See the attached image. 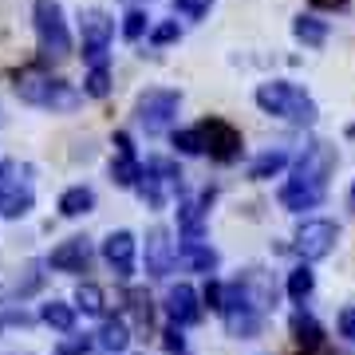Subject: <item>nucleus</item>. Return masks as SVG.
I'll return each instance as SVG.
<instances>
[{
	"mask_svg": "<svg viewBox=\"0 0 355 355\" xmlns=\"http://www.w3.org/2000/svg\"><path fill=\"white\" fill-rule=\"evenodd\" d=\"M162 347L170 355H190V347H186V336H182V328L178 324H170V328L162 331Z\"/></svg>",
	"mask_w": 355,
	"mask_h": 355,
	"instance_id": "33",
	"label": "nucleus"
},
{
	"mask_svg": "<svg viewBox=\"0 0 355 355\" xmlns=\"http://www.w3.org/2000/svg\"><path fill=\"white\" fill-rule=\"evenodd\" d=\"M174 261H178V249H174V241H170V229L154 225L150 233H146V277H154V280L170 277Z\"/></svg>",
	"mask_w": 355,
	"mask_h": 355,
	"instance_id": "10",
	"label": "nucleus"
},
{
	"mask_svg": "<svg viewBox=\"0 0 355 355\" xmlns=\"http://www.w3.org/2000/svg\"><path fill=\"white\" fill-rule=\"evenodd\" d=\"M99 343L103 347H107V352H123V347H127L130 343V331H127V324H123V320H103V328H99Z\"/></svg>",
	"mask_w": 355,
	"mask_h": 355,
	"instance_id": "24",
	"label": "nucleus"
},
{
	"mask_svg": "<svg viewBox=\"0 0 355 355\" xmlns=\"http://www.w3.org/2000/svg\"><path fill=\"white\" fill-rule=\"evenodd\" d=\"M12 91L16 99L28 103V107H44V111H76L79 107V91L67 83V79H55V76H44L36 67H28L12 79Z\"/></svg>",
	"mask_w": 355,
	"mask_h": 355,
	"instance_id": "1",
	"label": "nucleus"
},
{
	"mask_svg": "<svg viewBox=\"0 0 355 355\" xmlns=\"http://www.w3.org/2000/svg\"><path fill=\"white\" fill-rule=\"evenodd\" d=\"M324 198H328V190H312V186H300V182H288V186L280 190V205H284L288 214H304V209H316Z\"/></svg>",
	"mask_w": 355,
	"mask_h": 355,
	"instance_id": "15",
	"label": "nucleus"
},
{
	"mask_svg": "<svg viewBox=\"0 0 355 355\" xmlns=\"http://www.w3.org/2000/svg\"><path fill=\"white\" fill-rule=\"evenodd\" d=\"M202 205L198 202H182L178 205V229L186 233V241H198L202 237Z\"/></svg>",
	"mask_w": 355,
	"mask_h": 355,
	"instance_id": "23",
	"label": "nucleus"
},
{
	"mask_svg": "<svg viewBox=\"0 0 355 355\" xmlns=\"http://www.w3.org/2000/svg\"><path fill=\"white\" fill-rule=\"evenodd\" d=\"M32 186L28 182H8V178H0V214L4 217H24L32 209Z\"/></svg>",
	"mask_w": 355,
	"mask_h": 355,
	"instance_id": "14",
	"label": "nucleus"
},
{
	"mask_svg": "<svg viewBox=\"0 0 355 355\" xmlns=\"http://www.w3.org/2000/svg\"><path fill=\"white\" fill-rule=\"evenodd\" d=\"M83 91H87L91 99H107V95H111V71H107V67H91Z\"/></svg>",
	"mask_w": 355,
	"mask_h": 355,
	"instance_id": "29",
	"label": "nucleus"
},
{
	"mask_svg": "<svg viewBox=\"0 0 355 355\" xmlns=\"http://www.w3.org/2000/svg\"><path fill=\"white\" fill-rule=\"evenodd\" d=\"M146 28H150V16L142 12V8H130V12L123 16V40H130V44L146 36Z\"/></svg>",
	"mask_w": 355,
	"mask_h": 355,
	"instance_id": "28",
	"label": "nucleus"
},
{
	"mask_svg": "<svg viewBox=\"0 0 355 355\" xmlns=\"http://www.w3.org/2000/svg\"><path fill=\"white\" fill-rule=\"evenodd\" d=\"M139 178H142V166L135 154H119L111 162V182L114 186H123V190H135L139 186Z\"/></svg>",
	"mask_w": 355,
	"mask_h": 355,
	"instance_id": "21",
	"label": "nucleus"
},
{
	"mask_svg": "<svg viewBox=\"0 0 355 355\" xmlns=\"http://www.w3.org/2000/svg\"><path fill=\"white\" fill-rule=\"evenodd\" d=\"M292 36L300 40V44H308V48H320V44L328 40V24H324L316 12L296 16V24H292Z\"/></svg>",
	"mask_w": 355,
	"mask_h": 355,
	"instance_id": "19",
	"label": "nucleus"
},
{
	"mask_svg": "<svg viewBox=\"0 0 355 355\" xmlns=\"http://www.w3.org/2000/svg\"><path fill=\"white\" fill-rule=\"evenodd\" d=\"M352 202H355V186H352Z\"/></svg>",
	"mask_w": 355,
	"mask_h": 355,
	"instance_id": "42",
	"label": "nucleus"
},
{
	"mask_svg": "<svg viewBox=\"0 0 355 355\" xmlns=\"http://www.w3.org/2000/svg\"><path fill=\"white\" fill-rule=\"evenodd\" d=\"M114 150H119V154H135V146H130V135H123V130H119V135H114Z\"/></svg>",
	"mask_w": 355,
	"mask_h": 355,
	"instance_id": "39",
	"label": "nucleus"
},
{
	"mask_svg": "<svg viewBox=\"0 0 355 355\" xmlns=\"http://www.w3.org/2000/svg\"><path fill=\"white\" fill-rule=\"evenodd\" d=\"M130 312L139 316V324H142V328H150L154 308H150V296H146V292H130Z\"/></svg>",
	"mask_w": 355,
	"mask_h": 355,
	"instance_id": "34",
	"label": "nucleus"
},
{
	"mask_svg": "<svg viewBox=\"0 0 355 355\" xmlns=\"http://www.w3.org/2000/svg\"><path fill=\"white\" fill-rule=\"evenodd\" d=\"M76 304L87 312V316H103V308H107V296H103L99 284H79L76 288Z\"/></svg>",
	"mask_w": 355,
	"mask_h": 355,
	"instance_id": "27",
	"label": "nucleus"
},
{
	"mask_svg": "<svg viewBox=\"0 0 355 355\" xmlns=\"http://www.w3.org/2000/svg\"><path fill=\"white\" fill-rule=\"evenodd\" d=\"M0 328H4V316H0Z\"/></svg>",
	"mask_w": 355,
	"mask_h": 355,
	"instance_id": "43",
	"label": "nucleus"
},
{
	"mask_svg": "<svg viewBox=\"0 0 355 355\" xmlns=\"http://www.w3.org/2000/svg\"><path fill=\"white\" fill-rule=\"evenodd\" d=\"M91 257H95V249H91L87 237H67V241H60L48 253V268H55V272H83L91 265Z\"/></svg>",
	"mask_w": 355,
	"mask_h": 355,
	"instance_id": "12",
	"label": "nucleus"
},
{
	"mask_svg": "<svg viewBox=\"0 0 355 355\" xmlns=\"http://www.w3.org/2000/svg\"><path fill=\"white\" fill-rule=\"evenodd\" d=\"M178 257H182V265H186V268H193V272H205V277L217 268V253L202 241V237H198V241H186L182 249H178Z\"/></svg>",
	"mask_w": 355,
	"mask_h": 355,
	"instance_id": "16",
	"label": "nucleus"
},
{
	"mask_svg": "<svg viewBox=\"0 0 355 355\" xmlns=\"http://www.w3.org/2000/svg\"><path fill=\"white\" fill-rule=\"evenodd\" d=\"M288 328H292V340L300 343L304 352H320V343H324V328H320V324H316L312 316H304V312H296Z\"/></svg>",
	"mask_w": 355,
	"mask_h": 355,
	"instance_id": "17",
	"label": "nucleus"
},
{
	"mask_svg": "<svg viewBox=\"0 0 355 355\" xmlns=\"http://www.w3.org/2000/svg\"><path fill=\"white\" fill-rule=\"evenodd\" d=\"M312 288H316V272H312L308 265H296L288 272V296H292V300H308Z\"/></svg>",
	"mask_w": 355,
	"mask_h": 355,
	"instance_id": "25",
	"label": "nucleus"
},
{
	"mask_svg": "<svg viewBox=\"0 0 355 355\" xmlns=\"http://www.w3.org/2000/svg\"><path fill=\"white\" fill-rule=\"evenodd\" d=\"M205 304L214 308V312H221V304H225V284H217V280H209V288H205V296H202Z\"/></svg>",
	"mask_w": 355,
	"mask_h": 355,
	"instance_id": "36",
	"label": "nucleus"
},
{
	"mask_svg": "<svg viewBox=\"0 0 355 355\" xmlns=\"http://www.w3.org/2000/svg\"><path fill=\"white\" fill-rule=\"evenodd\" d=\"M174 146L182 154H205V146H202V135H198V127L193 130H178L174 135Z\"/></svg>",
	"mask_w": 355,
	"mask_h": 355,
	"instance_id": "31",
	"label": "nucleus"
},
{
	"mask_svg": "<svg viewBox=\"0 0 355 355\" xmlns=\"http://www.w3.org/2000/svg\"><path fill=\"white\" fill-rule=\"evenodd\" d=\"M209 8H214V0H174V12L186 20H205Z\"/></svg>",
	"mask_w": 355,
	"mask_h": 355,
	"instance_id": "30",
	"label": "nucleus"
},
{
	"mask_svg": "<svg viewBox=\"0 0 355 355\" xmlns=\"http://www.w3.org/2000/svg\"><path fill=\"white\" fill-rule=\"evenodd\" d=\"M221 320H225L229 336H237V340H253V336H261V320H265V312H257V308L249 304V300H245L233 284H225Z\"/></svg>",
	"mask_w": 355,
	"mask_h": 355,
	"instance_id": "8",
	"label": "nucleus"
},
{
	"mask_svg": "<svg viewBox=\"0 0 355 355\" xmlns=\"http://www.w3.org/2000/svg\"><path fill=\"white\" fill-rule=\"evenodd\" d=\"M40 320L48 324V328H55V331H71L76 328V308L71 304H64V300H48V304L40 308Z\"/></svg>",
	"mask_w": 355,
	"mask_h": 355,
	"instance_id": "20",
	"label": "nucleus"
},
{
	"mask_svg": "<svg viewBox=\"0 0 355 355\" xmlns=\"http://www.w3.org/2000/svg\"><path fill=\"white\" fill-rule=\"evenodd\" d=\"M0 178H4V162H0Z\"/></svg>",
	"mask_w": 355,
	"mask_h": 355,
	"instance_id": "41",
	"label": "nucleus"
},
{
	"mask_svg": "<svg viewBox=\"0 0 355 355\" xmlns=\"http://www.w3.org/2000/svg\"><path fill=\"white\" fill-rule=\"evenodd\" d=\"M198 135H202V146L214 162L229 166L241 158V130L233 127V123H225V119H202Z\"/></svg>",
	"mask_w": 355,
	"mask_h": 355,
	"instance_id": "7",
	"label": "nucleus"
},
{
	"mask_svg": "<svg viewBox=\"0 0 355 355\" xmlns=\"http://www.w3.org/2000/svg\"><path fill=\"white\" fill-rule=\"evenodd\" d=\"M336 241H340V225L328 221V217H312L296 229V253L304 261H324L336 249Z\"/></svg>",
	"mask_w": 355,
	"mask_h": 355,
	"instance_id": "9",
	"label": "nucleus"
},
{
	"mask_svg": "<svg viewBox=\"0 0 355 355\" xmlns=\"http://www.w3.org/2000/svg\"><path fill=\"white\" fill-rule=\"evenodd\" d=\"M304 355H312V352H304ZM320 355H324V352H320Z\"/></svg>",
	"mask_w": 355,
	"mask_h": 355,
	"instance_id": "44",
	"label": "nucleus"
},
{
	"mask_svg": "<svg viewBox=\"0 0 355 355\" xmlns=\"http://www.w3.org/2000/svg\"><path fill=\"white\" fill-rule=\"evenodd\" d=\"M182 36V28H178V20H162V24L150 32V44L154 48H166V44H174V40Z\"/></svg>",
	"mask_w": 355,
	"mask_h": 355,
	"instance_id": "32",
	"label": "nucleus"
},
{
	"mask_svg": "<svg viewBox=\"0 0 355 355\" xmlns=\"http://www.w3.org/2000/svg\"><path fill=\"white\" fill-rule=\"evenodd\" d=\"M340 336L355 343V308H343L340 312Z\"/></svg>",
	"mask_w": 355,
	"mask_h": 355,
	"instance_id": "38",
	"label": "nucleus"
},
{
	"mask_svg": "<svg viewBox=\"0 0 355 355\" xmlns=\"http://www.w3.org/2000/svg\"><path fill=\"white\" fill-rule=\"evenodd\" d=\"M284 166H288V154L284 150H268V154H261V158L249 166V178H253V182H265V178H277Z\"/></svg>",
	"mask_w": 355,
	"mask_h": 355,
	"instance_id": "22",
	"label": "nucleus"
},
{
	"mask_svg": "<svg viewBox=\"0 0 355 355\" xmlns=\"http://www.w3.org/2000/svg\"><path fill=\"white\" fill-rule=\"evenodd\" d=\"M95 209V190L91 186H71V190L60 193V214L64 217H83Z\"/></svg>",
	"mask_w": 355,
	"mask_h": 355,
	"instance_id": "18",
	"label": "nucleus"
},
{
	"mask_svg": "<svg viewBox=\"0 0 355 355\" xmlns=\"http://www.w3.org/2000/svg\"><path fill=\"white\" fill-rule=\"evenodd\" d=\"M312 8H331V12H340V8H347V0H312Z\"/></svg>",
	"mask_w": 355,
	"mask_h": 355,
	"instance_id": "40",
	"label": "nucleus"
},
{
	"mask_svg": "<svg viewBox=\"0 0 355 355\" xmlns=\"http://www.w3.org/2000/svg\"><path fill=\"white\" fill-rule=\"evenodd\" d=\"M36 36H40V55L44 60H67L71 55V32L64 24V8L60 0H36Z\"/></svg>",
	"mask_w": 355,
	"mask_h": 355,
	"instance_id": "3",
	"label": "nucleus"
},
{
	"mask_svg": "<svg viewBox=\"0 0 355 355\" xmlns=\"http://www.w3.org/2000/svg\"><path fill=\"white\" fill-rule=\"evenodd\" d=\"M135 253H139L135 233H127V229H114V233H107V241H103V261L111 265L114 277L127 280L130 272H135Z\"/></svg>",
	"mask_w": 355,
	"mask_h": 355,
	"instance_id": "11",
	"label": "nucleus"
},
{
	"mask_svg": "<svg viewBox=\"0 0 355 355\" xmlns=\"http://www.w3.org/2000/svg\"><path fill=\"white\" fill-rule=\"evenodd\" d=\"M79 36H83V60L91 67H107V48L114 36V20L99 8H87L79 16Z\"/></svg>",
	"mask_w": 355,
	"mask_h": 355,
	"instance_id": "6",
	"label": "nucleus"
},
{
	"mask_svg": "<svg viewBox=\"0 0 355 355\" xmlns=\"http://www.w3.org/2000/svg\"><path fill=\"white\" fill-rule=\"evenodd\" d=\"M257 107L265 114H277V119H288L296 127H312L316 123V103L312 95H304V87H296L288 79H272V83H261L257 87Z\"/></svg>",
	"mask_w": 355,
	"mask_h": 355,
	"instance_id": "2",
	"label": "nucleus"
},
{
	"mask_svg": "<svg viewBox=\"0 0 355 355\" xmlns=\"http://www.w3.org/2000/svg\"><path fill=\"white\" fill-rule=\"evenodd\" d=\"M340 162V154L336 146L328 142H312L300 158H296V170H292V182H300V186H312V190H328V178Z\"/></svg>",
	"mask_w": 355,
	"mask_h": 355,
	"instance_id": "5",
	"label": "nucleus"
},
{
	"mask_svg": "<svg viewBox=\"0 0 355 355\" xmlns=\"http://www.w3.org/2000/svg\"><path fill=\"white\" fill-rule=\"evenodd\" d=\"M40 280H44V272H40V265L28 268V280L24 284H16V296H28V292H36L40 288Z\"/></svg>",
	"mask_w": 355,
	"mask_h": 355,
	"instance_id": "37",
	"label": "nucleus"
},
{
	"mask_svg": "<svg viewBox=\"0 0 355 355\" xmlns=\"http://www.w3.org/2000/svg\"><path fill=\"white\" fill-rule=\"evenodd\" d=\"M87 347H91L87 336H71V331H67V340L60 343V352H64V355H83Z\"/></svg>",
	"mask_w": 355,
	"mask_h": 355,
	"instance_id": "35",
	"label": "nucleus"
},
{
	"mask_svg": "<svg viewBox=\"0 0 355 355\" xmlns=\"http://www.w3.org/2000/svg\"><path fill=\"white\" fill-rule=\"evenodd\" d=\"M178 107H182V91L174 87H150L142 91L139 103H135V119L146 135H166L170 123L178 119Z\"/></svg>",
	"mask_w": 355,
	"mask_h": 355,
	"instance_id": "4",
	"label": "nucleus"
},
{
	"mask_svg": "<svg viewBox=\"0 0 355 355\" xmlns=\"http://www.w3.org/2000/svg\"><path fill=\"white\" fill-rule=\"evenodd\" d=\"M135 190L142 193V202L150 205V209H162V205H166V186L150 174V170H142V178H139V186H135Z\"/></svg>",
	"mask_w": 355,
	"mask_h": 355,
	"instance_id": "26",
	"label": "nucleus"
},
{
	"mask_svg": "<svg viewBox=\"0 0 355 355\" xmlns=\"http://www.w3.org/2000/svg\"><path fill=\"white\" fill-rule=\"evenodd\" d=\"M162 308H166V316H170V324H178V328H190V324L202 320V300H198V292L190 284H174V288L166 292Z\"/></svg>",
	"mask_w": 355,
	"mask_h": 355,
	"instance_id": "13",
	"label": "nucleus"
}]
</instances>
